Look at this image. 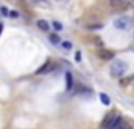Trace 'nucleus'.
<instances>
[{"label": "nucleus", "mask_w": 134, "mask_h": 129, "mask_svg": "<svg viewBox=\"0 0 134 129\" xmlns=\"http://www.w3.org/2000/svg\"><path fill=\"white\" fill-rule=\"evenodd\" d=\"M126 71H128V64H126V61H123V60H114L112 64L109 66V73H110V76L115 77V79L123 77Z\"/></svg>", "instance_id": "nucleus-1"}, {"label": "nucleus", "mask_w": 134, "mask_h": 129, "mask_svg": "<svg viewBox=\"0 0 134 129\" xmlns=\"http://www.w3.org/2000/svg\"><path fill=\"white\" fill-rule=\"evenodd\" d=\"M114 25H115V28H118V30H128L129 25H131V21H129L128 17H118V19L114 21Z\"/></svg>", "instance_id": "nucleus-2"}, {"label": "nucleus", "mask_w": 134, "mask_h": 129, "mask_svg": "<svg viewBox=\"0 0 134 129\" xmlns=\"http://www.w3.org/2000/svg\"><path fill=\"white\" fill-rule=\"evenodd\" d=\"M54 69H55V63L47 61L44 66H43V68H40L36 73H38V74H47V73H51V71H54Z\"/></svg>", "instance_id": "nucleus-3"}, {"label": "nucleus", "mask_w": 134, "mask_h": 129, "mask_svg": "<svg viewBox=\"0 0 134 129\" xmlns=\"http://www.w3.org/2000/svg\"><path fill=\"white\" fill-rule=\"evenodd\" d=\"M98 55H99V58H103V60H110V58H114V52H110V50H99L98 52Z\"/></svg>", "instance_id": "nucleus-4"}, {"label": "nucleus", "mask_w": 134, "mask_h": 129, "mask_svg": "<svg viewBox=\"0 0 134 129\" xmlns=\"http://www.w3.org/2000/svg\"><path fill=\"white\" fill-rule=\"evenodd\" d=\"M114 120H115V116H114V115H109V116L101 123V126H103V127H112V126H114Z\"/></svg>", "instance_id": "nucleus-5"}, {"label": "nucleus", "mask_w": 134, "mask_h": 129, "mask_svg": "<svg viewBox=\"0 0 134 129\" xmlns=\"http://www.w3.org/2000/svg\"><path fill=\"white\" fill-rule=\"evenodd\" d=\"M36 25H38V28L43 30V32H47V30H49V22L44 21V19H40V21L36 22Z\"/></svg>", "instance_id": "nucleus-6"}, {"label": "nucleus", "mask_w": 134, "mask_h": 129, "mask_svg": "<svg viewBox=\"0 0 134 129\" xmlns=\"http://www.w3.org/2000/svg\"><path fill=\"white\" fill-rule=\"evenodd\" d=\"M125 3H128L126 0H110V5H112L114 8H120V7H123V8H125V7H126Z\"/></svg>", "instance_id": "nucleus-7"}, {"label": "nucleus", "mask_w": 134, "mask_h": 129, "mask_svg": "<svg viewBox=\"0 0 134 129\" xmlns=\"http://www.w3.org/2000/svg\"><path fill=\"white\" fill-rule=\"evenodd\" d=\"M71 87H73V76L70 74V73H66V90H71Z\"/></svg>", "instance_id": "nucleus-8"}, {"label": "nucleus", "mask_w": 134, "mask_h": 129, "mask_svg": "<svg viewBox=\"0 0 134 129\" xmlns=\"http://www.w3.org/2000/svg\"><path fill=\"white\" fill-rule=\"evenodd\" d=\"M99 99H101V102H103L104 105H109V104H110V98H109L107 95H104V93L99 95Z\"/></svg>", "instance_id": "nucleus-9"}, {"label": "nucleus", "mask_w": 134, "mask_h": 129, "mask_svg": "<svg viewBox=\"0 0 134 129\" xmlns=\"http://www.w3.org/2000/svg\"><path fill=\"white\" fill-rule=\"evenodd\" d=\"M49 39H51V43L52 44H60L62 43V39L58 38V35H55V33H52L51 36H49Z\"/></svg>", "instance_id": "nucleus-10"}, {"label": "nucleus", "mask_w": 134, "mask_h": 129, "mask_svg": "<svg viewBox=\"0 0 134 129\" xmlns=\"http://www.w3.org/2000/svg\"><path fill=\"white\" fill-rule=\"evenodd\" d=\"M35 3H36L38 7H46V8H51V5H49L47 0H35Z\"/></svg>", "instance_id": "nucleus-11"}, {"label": "nucleus", "mask_w": 134, "mask_h": 129, "mask_svg": "<svg viewBox=\"0 0 134 129\" xmlns=\"http://www.w3.org/2000/svg\"><path fill=\"white\" fill-rule=\"evenodd\" d=\"M52 27H54V28H55L57 32H60V30H63V25H62L60 22H57V21H54V22H52Z\"/></svg>", "instance_id": "nucleus-12"}, {"label": "nucleus", "mask_w": 134, "mask_h": 129, "mask_svg": "<svg viewBox=\"0 0 134 129\" xmlns=\"http://www.w3.org/2000/svg\"><path fill=\"white\" fill-rule=\"evenodd\" d=\"M87 28L88 30H99V28H103V25L101 24H96V25H88Z\"/></svg>", "instance_id": "nucleus-13"}, {"label": "nucleus", "mask_w": 134, "mask_h": 129, "mask_svg": "<svg viewBox=\"0 0 134 129\" xmlns=\"http://www.w3.org/2000/svg\"><path fill=\"white\" fill-rule=\"evenodd\" d=\"M0 13H2L3 16H8V14H10V10H8L7 7H2V8H0Z\"/></svg>", "instance_id": "nucleus-14"}, {"label": "nucleus", "mask_w": 134, "mask_h": 129, "mask_svg": "<svg viewBox=\"0 0 134 129\" xmlns=\"http://www.w3.org/2000/svg\"><path fill=\"white\" fill-rule=\"evenodd\" d=\"M62 46H63L65 49H71V47H73V44H71L70 41H63V43H62Z\"/></svg>", "instance_id": "nucleus-15"}, {"label": "nucleus", "mask_w": 134, "mask_h": 129, "mask_svg": "<svg viewBox=\"0 0 134 129\" xmlns=\"http://www.w3.org/2000/svg\"><path fill=\"white\" fill-rule=\"evenodd\" d=\"M76 61H81V52H76Z\"/></svg>", "instance_id": "nucleus-16"}, {"label": "nucleus", "mask_w": 134, "mask_h": 129, "mask_svg": "<svg viewBox=\"0 0 134 129\" xmlns=\"http://www.w3.org/2000/svg\"><path fill=\"white\" fill-rule=\"evenodd\" d=\"M10 14H11V17H18V13L16 11H10Z\"/></svg>", "instance_id": "nucleus-17"}, {"label": "nucleus", "mask_w": 134, "mask_h": 129, "mask_svg": "<svg viewBox=\"0 0 134 129\" xmlns=\"http://www.w3.org/2000/svg\"><path fill=\"white\" fill-rule=\"evenodd\" d=\"M129 82H131V84H134V76H131V77H129Z\"/></svg>", "instance_id": "nucleus-18"}, {"label": "nucleus", "mask_w": 134, "mask_h": 129, "mask_svg": "<svg viewBox=\"0 0 134 129\" xmlns=\"http://www.w3.org/2000/svg\"><path fill=\"white\" fill-rule=\"evenodd\" d=\"M57 2H62V3H65V2H68V0H57Z\"/></svg>", "instance_id": "nucleus-19"}]
</instances>
